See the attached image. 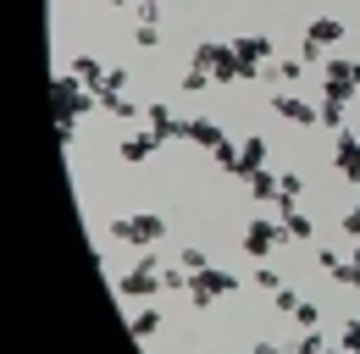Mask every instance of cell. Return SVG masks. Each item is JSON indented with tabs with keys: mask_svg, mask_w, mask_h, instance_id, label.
<instances>
[{
	"mask_svg": "<svg viewBox=\"0 0 360 354\" xmlns=\"http://www.w3.org/2000/svg\"><path fill=\"white\" fill-rule=\"evenodd\" d=\"M250 194H255L261 205H277V194H283V172H271V166H261V172L250 177Z\"/></svg>",
	"mask_w": 360,
	"mask_h": 354,
	"instance_id": "cell-13",
	"label": "cell"
},
{
	"mask_svg": "<svg viewBox=\"0 0 360 354\" xmlns=\"http://www.w3.org/2000/svg\"><path fill=\"white\" fill-rule=\"evenodd\" d=\"M360 94V61H349V55H327L321 61V100H355Z\"/></svg>",
	"mask_w": 360,
	"mask_h": 354,
	"instance_id": "cell-1",
	"label": "cell"
},
{
	"mask_svg": "<svg viewBox=\"0 0 360 354\" xmlns=\"http://www.w3.org/2000/svg\"><path fill=\"white\" fill-rule=\"evenodd\" d=\"M266 78H277V84H300V78H305V61H300V55H294V61H271Z\"/></svg>",
	"mask_w": 360,
	"mask_h": 354,
	"instance_id": "cell-18",
	"label": "cell"
},
{
	"mask_svg": "<svg viewBox=\"0 0 360 354\" xmlns=\"http://www.w3.org/2000/svg\"><path fill=\"white\" fill-rule=\"evenodd\" d=\"M344 349L360 354V315H355V321H344Z\"/></svg>",
	"mask_w": 360,
	"mask_h": 354,
	"instance_id": "cell-29",
	"label": "cell"
},
{
	"mask_svg": "<svg viewBox=\"0 0 360 354\" xmlns=\"http://www.w3.org/2000/svg\"><path fill=\"white\" fill-rule=\"evenodd\" d=\"M333 282H338V288H360V244H355V255H349V266H344V271H338Z\"/></svg>",
	"mask_w": 360,
	"mask_h": 354,
	"instance_id": "cell-24",
	"label": "cell"
},
{
	"mask_svg": "<svg viewBox=\"0 0 360 354\" xmlns=\"http://www.w3.org/2000/svg\"><path fill=\"white\" fill-rule=\"evenodd\" d=\"M134 11H139V22H161V0H139Z\"/></svg>",
	"mask_w": 360,
	"mask_h": 354,
	"instance_id": "cell-30",
	"label": "cell"
},
{
	"mask_svg": "<svg viewBox=\"0 0 360 354\" xmlns=\"http://www.w3.org/2000/svg\"><path fill=\"white\" fill-rule=\"evenodd\" d=\"M144 122L161 133V138H188V122H178V117L167 111V100H150V105H144Z\"/></svg>",
	"mask_w": 360,
	"mask_h": 354,
	"instance_id": "cell-11",
	"label": "cell"
},
{
	"mask_svg": "<svg viewBox=\"0 0 360 354\" xmlns=\"http://www.w3.org/2000/svg\"><path fill=\"white\" fill-rule=\"evenodd\" d=\"M211 155H217V166H222V172H233V177H238V144H233V138H222V144H217Z\"/></svg>",
	"mask_w": 360,
	"mask_h": 354,
	"instance_id": "cell-22",
	"label": "cell"
},
{
	"mask_svg": "<svg viewBox=\"0 0 360 354\" xmlns=\"http://www.w3.org/2000/svg\"><path fill=\"white\" fill-rule=\"evenodd\" d=\"M271 111H277L283 122H294V128H321V105H311V100H300L294 88H283V94H271Z\"/></svg>",
	"mask_w": 360,
	"mask_h": 354,
	"instance_id": "cell-7",
	"label": "cell"
},
{
	"mask_svg": "<svg viewBox=\"0 0 360 354\" xmlns=\"http://www.w3.org/2000/svg\"><path fill=\"white\" fill-rule=\"evenodd\" d=\"M111 6H139V0H111Z\"/></svg>",
	"mask_w": 360,
	"mask_h": 354,
	"instance_id": "cell-33",
	"label": "cell"
},
{
	"mask_svg": "<svg viewBox=\"0 0 360 354\" xmlns=\"http://www.w3.org/2000/svg\"><path fill=\"white\" fill-rule=\"evenodd\" d=\"M128 327H134V338L139 343H144V338H155V332H161V310H134V321H128Z\"/></svg>",
	"mask_w": 360,
	"mask_h": 354,
	"instance_id": "cell-16",
	"label": "cell"
},
{
	"mask_svg": "<svg viewBox=\"0 0 360 354\" xmlns=\"http://www.w3.org/2000/svg\"><path fill=\"white\" fill-rule=\"evenodd\" d=\"M344 39V22L338 17H311V28H305V50H300V61L316 67L321 61V50H333V44Z\"/></svg>",
	"mask_w": 360,
	"mask_h": 354,
	"instance_id": "cell-6",
	"label": "cell"
},
{
	"mask_svg": "<svg viewBox=\"0 0 360 354\" xmlns=\"http://www.w3.org/2000/svg\"><path fill=\"white\" fill-rule=\"evenodd\" d=\"M333 166H338V177L349 183V188H360V133H338L333 138Z\"/></svg>",
	"mask_w": 360,
	"mask_h": 354,
	"instance_id": "cell-8",
	"label": "cell"
},
{
	"mask_svg": "<svg viewBox=\"0 0 360 354\" xmlns=\"http://www.w3.org/2000/svg\"><path fill=\"white\" fill-rule=\"evenodd\" d=\"M100 111H111V117H122V122H139V117H144L128 94H100Z\"/></svg>",
	"mask_w": 360,
	"mask_h": 354,
	"instance_id": "cell-15",
	"label": "cell"
},
{
	"mask_svg": "<svg viewBox=\"0 0 360 354\" xmlns=\"http://www.w3.org/2000/svg\"><path fill=\"white\" fill-rule=\"evenodd\" d=\"M227 133L222 122H211V117H188V144H200V150H217Z\"/></svg>",
	"mask_w": 360,
	"mask_h": 354,
	"instance_id": "cell-12",
	"label": "cell"
},
{
	"mask_svg": "<svg viewBox=\"0 0 360 354\" xmlns=\"http://www.w3.org/2000/svg\"><path fill=\"white\" fill-rule=\"evenodd\" d=\"M271 299H277V310H283V315H294V310H300V294H294V288H288V282H283V288H277V294H271Z\"/></svg>",
	"mask_w": 360,
	"mask_h": 354,
	"instance_id": "cell-27",
	"label": "cell"
},
{
	"mask_svg": "<svg viewBox=\"0 0 360 354\" xmlns=\"http://www.w3.org/2000/svg\"><path fill=\"white\" fill-rule=\"evenodd\" d=\"M316 266H321L327 277H338V271L349 266V255H338V249H327V244H321V249H316Z\"/></svg>",
	"mask_w": 360,
	"mask_h": 354,
	"instance_id": "cell-21",
	"label": "cell"
},
{
	"mask_svg": "<svg viewBox=\"0 0 360 354\" xmlns=\"http://www.w3.org/2000/svg\"><path fill=\"white\" fill-rule=\"evenodd\" d=\"M134 44H139V50H155V44H161V28H155V22H139V28H134Z\"/></svg>",
	"mask_w": 360,
	"mask_h": 354,
	"instance_id": "cell-25",
	"label": "cell"
},
{
	"mask_svg": "<svg viewBox=\"0 0 360 354\" xmlns=\"http://www.w3.org/2000/svg\"><path fill=\"white\" fill-rule=\"evenodd\" d=\"M161 144H167V138H161V133H155V128H144V133H128V138H122V150H117V155H122V161H128V166H139V161H150V155H155V150H161Z\"/></svg>",
	"mask_w": 360,
	"mask_h": 354,
	"instance_id": "cell-9",
	"label": "cell"
},
{
	"mask_svg": "<svg viewBox=\"0 0 360 354\" xmlns=\"http://www.w3.org/2000/svg\"><path fill=\"white\" fill-rule=\"evenodd\" d=\"M227 294H238V277L222 271V266H205V271L188 277V305L194 310H211L217 299H227Z\"/></svg>",
	"mask_w": 360,
	"mask_h": 354,
	"instance_id": "cell-2",
	"label": "cell"
},
{
	"mask_svg": "<svg viewBox=\"0 0 360 354\" xmlns=\"http://www.w3.org/2000/svg\"><path fill=\"white\" fill-rule=\"evenodd\" d=\"M294 321H300L305 332H321V310H316L311 299H300V310H294Z\"/></svg>",
	"mask_w": 360,
	"mask_h": 354,
	"instance_id": "cell-23",
	"label": "cell"
},
{
	"mask_svg": "<svg viewBox=\"0 0 360 354\" xmlns=\"http://www.w3.org/2000/svg\"><path fill=\"white\" fill-rule=\"evenodd\" d=\"M205 266H211V255H205V249H194V244L183 249V271H205Z\"/></svg>",
	"mask_w": 360,
	"mask_h": 354,
	"instance_id": "cell-28",
	"label": "cell"
},
{
	"mask_svg": "<svg viewBox=\"0 0 360 354\" xmlns=\"http://www.w3.org/2000/svg\"><path fill=\"white\" fill-rule=\"evenodd\" d=\"M316 105H321V128L344 133V100H316Z\"/></svg>",
	"mask_w": 360,
	"mask_h": 354,
	"instance_id": "cell-20",
	"label": "cell"
},
{
	"mask_svg": "<svg viewBox=\"0 0 360 354\" xmlns=\"http://www.w3.org/2000/svg\"><path fill=\"white\" fill-rule=\"evenodd\" d=\"M72 78H84L89 88H100V84H105V67H100L94 55H72Z\"/></svg>",
	"mask_w": 360,
	"mask_h": 354,
	"instance_id": "cell-17",
	"label": "cell"
},
{
	"mask_svg": "<svg viewBox=\"0 0 360 354\" xmlns=\"http://www.w3.org/2000/svg\"><path fill=\"white\" fill-rule=\"evenodd\" d=\"M283 244H288L283 216H255L250 227H244V255H250V261H266L271 249H283Z\"/></svg>",
	"mask_w": 360,
	"mask_h": 354,
	"instance_id": "cell-3",
	"label": "cell"
},
{
	"mask_svg": "<svg viewBox=\"0 0 360 354\" xmlns=\"http://www.w3.org/2000/svg\"><path fill=\"white\" fill-rule=\"evenodd\" d=\"M283 227H288V238H294V244H311V238H316V221L305 216V211H300V205H294V211H288V216H283Z\"/></svg>",
	"mask_w": 360,
	"mask_h": 354,
	"instance_id": "cell-14",
	"label": "cell"
},
{
	"mask_svg": "<svg viewBox=\"0 0 360 354\" xmlns=\"http://www.w3.org/2000/svg\"><path fill=\"white\" fill-rule=\"evenodd\" d=\"M211 84H217V78H211L205 67H194V61L183 67V94H200V88H211Z\"/></svg>",
	"mask_w": 360,
	"mask_h": 354,
	"instance_id": "cell-19",
	"label": "cell"
},
{
	"mask_svg": "<svg viewBox=\"0 0 360 354\" xmlns=\"http://www.w3.org/2000/svg\"><path fill=\"white\" fill-rule=\"evenodd\" d=\"M344 238H355V244H360V205L344 211Z\"/></svg>",
	"mask_w": 360,
	"mask_h": 354,
	"instance_id": "cell-31",
	"label": "cell"
},
{
	"mask_svg": "<svg viewBox=\"0 0 360 354\" xmlns=\"http://www.w3.org/2000/svg\"><path fill=\"white\" fill-rule=\"evenodd\" d=\"M250 354H288V349H283V343H271V338H261V343H255Z\"/></svg>",
	"mask_w": 360,
	"mask_h": 354,
	"instance_id": "cell-32",
	"label": "cell"
},
{
	"mask_svg": "<svg viewBox=\"0 0 360 354\" xmlns=\"http://www.w3.org/2000/svg\"><path fill=\"white\" fill-rule=\"evenodd\" d=\"M266 138H261V133H250V138H238V177H244V183H250V177L261 172V166H266Z\"/></svg>",
	"mask_w": 360,
	"mask_h": 354,
	"instance_id": "cell-10",
	"label": "cell"
},
{
	"mask_svg": "<svg viewBox=\"0 0 360 354\" xmlns=\"http://www.w3.org/2000/svg\"><path fill=\"white\" fill-rule=\"evenodd\" d=\"M161 232H167V221L155 216V211H144V216H117V221H111V238H122V244H139V249H150Z\"/></svg>",
	"mask_w": 360,
	"mask_h": 354,
	"instance_id": "cell-5",
	"label": "cell"
},
{
	"mask_svg": "<svg viewBox=\"0 0 360 354\" xmlns=\"http://www.w3.org/2000/svg\"><path fill=\"white\" fill-rule=\"evenodd\" d=\"M161 288H167V282H161L155 255L134 261V271H128V277H117V294H122V299H150V294H161Z\"/></svg>",
	"mask_w": 360,
	"mask_h": 354,
	"instance_id": "cell-4",
	"label": "cell"
},
{
	"mask_svg": "<svg viewBox=\"0 0 360 354\" xmlns=\"http://www.w3.org/2000/svg\"><path fill=\"white\" fill-rule=\"evenodd\" d=\"M255 288H261V294H277V288H283V277H277L271 266H255Z\"/></svg>",
	"mask_w": 360,
	"mask_h": 354,
	"instance_id": "cell-26",
	"label": "cell"
}]
</instances>
